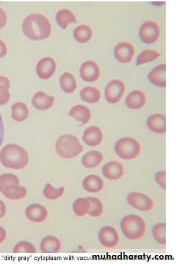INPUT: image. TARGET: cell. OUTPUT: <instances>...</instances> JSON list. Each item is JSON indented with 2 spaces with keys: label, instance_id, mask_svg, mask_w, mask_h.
<instances>
[{
  "label": "cell",
  "instance_id": "6da1fadb",
  "mask_svg": "<svg viewBox=\"0 0 176 264\" xmlns=\"http://www.w3.org/2000/svg\"><path fill=\"white\" fill-rule=\"evenodd\" d=\"M22 28L24 35L33 40H42L49 37L51 26L49 20L40 14H31L23 21Z\"/></svg>",
  "mask_w": 176,
  "mask_h": 264
},
{
  "label": "cell",
  "instance_id": "7a4b0ae2",
  "mask_svg": "<svg viewBox=\"0 0 176 264\" xmlns=\"http://www.w3.org/2000/svg\"><path fill=\"white\" fill-rule=\"evenodd\" d=\"M0 162L7 168L23 169L29 163V155L23 148L15 144H9L0 152Z\"/></svg>",
  "mask_w": 176,
  "mask_h": 264
},
{
  "label": "cell",
  "instance_id": "3957f363",
  "mask_svg": "<svg viewBox=\"0 0 176 264\" xmlns=\"http://www.w3.org/2000/svg\"><path fill=\"white\" fill-rule=\"evenodd\" d=\"M121 228L126 239L138 241L145 235L146 227L145 220L141 217L132 214L122 220Z\"/></svg>",
  "mask_w": 176,
  "mask_h": 264
},
{
  "label": "cell",
  "instance_id": "277c9868",
  "mask_svg": "<svg viewBox=\"0 0 176 264\" xmlns=\"http://www.w3.org/2000/svg\"><path fill=\"white\" fill-rule=\"evenodd\" d=\"M55 149L62 158L72 159L83 152V146L77 137L67 134L57 139Z\"/></svg>",
  "mask_w": 176,
  "mask_h": 264
},
{
  "label": "cell",
  "instance_id": "5b68a950",
  "mask_svg": "<svg viewBox=\"0 0 176 264\" xmlns=\"http://www.w3.org/2000/svg\"><path fill=\"white\" fill-rule=\"evenodd\" d=\"M116 154L122 159L131 160L138 157L141 153V144L137 139L130 137H123L115 144Z\"/></svg>",
  "mask_w": 176,
  "mask_h": 264
},
{
  "label": "cell",
  "instance_id": "8992f818",
  "mask_svg": "<svg viewBox=\"0 0 176 264\" xmlns=\"http://www.w3.org/2000/svg\"><path fill=\"white\" fill-rule=\"evenodd\" d=\"M127 199L131 207L142 212L151 211L154 207L153 199L142 193L131 192Z\"/></svg>",
  "mask_w": 176,
  "mask_h": 264
},
{
  "label": "cell",
  "instance_id": "52a82bcc",
  "mask_svg": "<svg viewBox=\"0 0 176 264\" xmlns=\"http://www.w3.org/2000/svg\"><path fill=\"white\" fill-rule=\"evenodd\" d=\"M126 86L124 82L120 79L111 80L106 86L105 96L106 101L110 104L118 103L124 96Z\"/></svg>",
  "mask_w": 176,
  "mask_h": 264
},
{
  "label": "cell",
  "instance_id": "ba28073f",
  "mask_svg": "<svg viewBox=\"0 0 176 264\" xmlns=\"http://www.w3.org/2000/svg\"><path fill=\"white\" fill-rule=\"evenodd\" d=\"M139 35L141 40L147 44L156 42L160 35V28L156 21L148 20L140 26Z\"/></svg>",
  "mask_w": 176,
  "mask_h": 264
},
{
  "label": "cell",
  "instance_id": "9c48e42d",
  "mask_svg": "<svg viewBox=\"0 0 176 264\" xmlns=\"http://www.w3.org/2000/svg\"><path fill=\"white\" fill-rule=\"evenodd\" d=\"M99 240L103 247L114 249L119 245L120 238L118 231L115 228L111 226H105L99 231Z\"/></svg>",
  "mask_w": 176,
  "mask_h": 264
},
{
  "label": "cell",
  "instance_id": "30bf717a",
  "mask_svg": "<svg viewBox=\"0 0 176 264\" xmlns=\"http://www.w3.org/2000/svg\"><path fill=\"white\" fill-rule=\"evenodd\" d=\"M100 75L99 65L92 61L84 62L80 68V75L84 81L94 82L97 81Z\"/></svg>",
  "mask_w": 176,
  "mask_h": 264
},
{
  "label": "cell",
  "instance_id": "8fae6325",
  "mask_svg": "<svg viewBox=\"0 0 176 264\" xmlns=\"http://www.w3.org/2000/svg\"><path fill=\"white\" fill-rule=\"evenodd\" d=\"M56 69V64L54 58L46 57L41 59L37 65L36 73L39 77L42 79H48L52 77Z\"/></svg>",
  "mask_w": 176,
  "mask_h": 264
},
{
  "label": "cell",
  "instance_id": "7c38bea8",
  "mask_svg": "<svg viewBox=\"0 0 176 264\" xmlns=\"http://www.w3.org/2000/svg\"><path fill=\"white\" fill-rule=\"evenodd\" d=\"M103 174L105 179L111 180H120L125 173L124 166L118 161H111L103 167Z\"/></svg>",
  "mask_w": 176,
  "mask_h": 264
},
{
  "label": "cell",
  "instance_id": "4fadbf2b",
  "mask_svg": "<svg viewBox=\"0 0 176 264\" xmlns=\"http://www.w3.org/2000/svg\"><path fill=\"white\" fill-rule=\"evenodd\" d=\"M135 48L130 43L122 42L114 48V56L117 61L123 63L130 62L135 55Z\"/></svg>",
  "mask_w": 176,
  "mask_h": 264
},
{
  "label": "cell",
  "instance_id": "5bb4252c",
  "mask_svg": "<svg viewBox=\"0 0 176 264\" xmlns=\"http://www.w3.org/2000/svg\"><path fill=\"white\" fill-rule=\"evenodd\" d=\"M26 218L31 222L35 223H41L45 222L48 217L46 208L41 204L33 203L30 204L25 210Z\"/></svg>",
  "mask_w": 176,
  "mask_h": 264
},
{
  "label": "cell",
  "instance_id": "9a60e30c",
  "mask_svg": "<svg viewBox=\"0 0 176 264\" xmlns=\"http://www.w3.org/2000/svg\"><path fill=\"white\" fill-rule=\"evenodd\" d=\"M103 133L101 128L97 126H91L84 131L83 141L90 147H97L102 143Z\"/></svg>",
  "mask_w": 176,
  "mask_h": 264
},
{
  "label": "cell",
  "instance_id": "2e32d148",
  "mask_svg": "<svg viewBox=\"0 0 176 264\" xmlns=\"http://www.w3.org/2000/svg\"><path fill=\"white\" fill-rule=\"evenodd\" d=\"M55 97L46 94L42 91L37 92L32 99V104L39 110H46L54 105Z\"/></svg>",
  "mask_w": 176,
  "mask_h": 264
},
{
  "label": "cell",
  "instance_id": "e0dca14e",
  "mask_svg": "<svg viewBox=\"0 0 176 264\" xmlns=\"http://www.w3.org/2000/svg\"><path fill=\"white\" fill-rule=\"evenodd\" d=\"M146 102V95L140 90H133L127 96L126 104L132 110L141 109Z\"/></svg>",
  "mask_w": 176,
  "mask_h": 264
},
{
  "label": "cell",
  "instance_id": "ac0fdd59",
  "mask_svg": "<svg viewBox=\"0 0 176 264\" xmlns=\"http://www.w3.org/2000/svg\"><path fill=\"white\" fill-rule=\"evenodd\" d=\"M68 115L84 125H86L92 118V111L87 106L79 104L72 107Z\"/></svg>",
  "mask_w": 176,
  "mask_h": 264
},
{
  "label": "cell",
  "instance_id": "d6986e66",
  "mask_svg": "<svg viewBox=\"0 0 176 264\" xmlns=\"http://www.w3.org/2000/svg\"><path fill=\"white\" fill-rule=\"evenodd\" d=\"M84 190L89 193H99L102 191L104 183L100 177L92 174L85 177L82 183Z\"/></svg>",
  "mask_w": 176,
  "mask_h": 264
},
{
  "label": "cell",
  "instance_id": "ffe728a7",
  "mask_svg": "<svg viewBox=\"0 0 176 264\" xmlns=\"http://www.w3.org/2000/svg\"><path fill=\"white\" fill-rule=\"evenodd\" d=\"M165 72H166V65L160 64L154 68L148 74V79L152 84L160 87H165Z\"/></svg>",
  "mask_w": 176,
  "mask_h": 264
},
{
  "label": "cell",
  "instance_id": "44dd1931",
  "mask_svg": "<svg viewBox=\"0 0 176 264\" xmlns=\"http://www.w3.org/2000/svg\"><path fill=\"white\" fill-rule=\"evenodd\" d=\"M103 160L102 153L97 150H92L83 156L81 163L84 168L94 169L102 163Z\"/></svg>",
  "mask_w": 176,
  "mask_h": 264
},
{
  "label": "cell",
  "instance_id": "7402d4cb",
  "mask_svg": "<svg viewBox=\"0 0 176 264\" xmlns=\"http://www.w3.org/2000/svg\"><path fill=\"white\" fill-rule=\"evenodd\" d=\"M165 119L166 117L164 114H153L148 119L147 126L155 133L164 134L166 132Z\"/></svg>",
  "mask_w": 176,
  "mask_h": 264
},
{
  "label": "cell",
  "instance_id": "603a6c76",
  "mask_svg": "<svg viewBox=\"0 0 176 264\" xmlns=\"http://www.w3.org/2000/svg\"><path fill=\"white\" fill-rule=\"evenodd\" d=\"M40 249L41 252L45 254H56L61 250V243L56 237L47 236L42 239Z\"/></svg>",
  "mask_w": 176,
  "mask_h": 264
},
{
  "label": "cell",
  "instance_id": "cb8c5ba5",
  "mask_svg": "<svg viewBox=\"0 0 176 264\" xmlns=\"http://www.w3.org/2000/svg\"><path fill=\"white\" fill-rule=\"evenodd\" d=\"M3 195L11 200H19L27 195L26 188L19 185H12L6 188L2 192Z\"/></svg>",
  "mask_w": 176,
  "mask_h": 264
},
{
  "label": "cell",
  "instance_id": "d4e9b609",
  "mask_svg": "<svg viewBox=\"0 0 176 264\" xmlns=\"http://www.w3.org/2000/svg\"><path fill=\"white\" fill-rule=\"evenodd\" d=\"M74 39L81 44H85L92 40L93 31L87 25H79L73 31Z\"/></svg>",
  "mask_w": 176,
  "mask_h": 264
},
{
  "label": "cell",
  "instance_id": "484cf974",
  "mask_svg": "<svg viewBox=\"0 0 176 264\" xmlns=\"http://www.w3.org/2000/svg\"><path fill=\"white\" fill-rule=\"evenodd\" d=\"M29 114L28 107L23 102H16L12 107V116L15 121L23 122L28 118Z\"/></svg>",
  "mask_w": 176,
  "mask_h": 264
},
{
  "label": "cell",
  "instance_id": "4316f807",
  "mask_svg": "<svg viewBox=\"0 0 176 264\" xmlns=\"http://www.w3.org/2000/svg\"><path fill=\"white\" fill-rule=\"evenodd\" d=\"M60 84L64 92L67 94H72L76 91L77 83L74 75L69 72L63 73L60 78Z\"/></svg>",
  "mask_w": 176,
  "mask_h": 264
},
{
  "label": "cell",
  "instance_id": "83f0119b",
  "mask_svg": "<svg viewBox=\"0 0 176 264\" xmlns=\"http://www.w3.org/2000/svg\"><path fill=\"white\" fill-rule=\"evenodd\" d=\"M57 22L63 29H66L68 25L77 21L75 15L70 10L67 9L58 11L56 16Z\"/></svg>",
  "mask_w": 176,
  "mask_h": 264
},
{
  "label": "cell",
  "instance_id": "f1b7e54d",
  "mask_svg": "<svg viewBox=\"0 0 176 264\" xmlns=\"http://www.w3.org/2000/svg\"><path fill=\"white\" fill-rule=\"evenodd\" d=\"M80 96L83 101L90 104H95L100 100L101 93L97 88L88 86L81 90Z\"/></svg>",
  "mask_w": 176,
  "mask_h": 264
},
{
  "label": "cell",
  "instance_id": "f546056e",
  "mask_svg": "<svg viewBox=\"0 0 176 264\" xmlns=\"http://www.w3.org/2000/svg\"><path fill=\"white\" fill-rule=\"evenodd\" d=\"M90 203V209L88 214L93 218H98L104 212L103 202L99 198L95 197H87Z\"/></svg>",
  "mask_w": 176,
  "mask_h": 264
},
{
  "label": "cell",
  "instance_id": "4dcf8cb0",
  "mask_svg": "<svg viewBox=\"0 0 176 264\" xmlns=\"http://www.w3.org/2000/svg\"><path fill=\"white\" fill-rule=\"evenodd\" d=\"M90 203L87 198H78L73 204V210L77 216L82 217L88 214Z\"/></svg>",
  "mask_w": 176,
  "mask_h": 264
},
{
  "label": "cell",
  "instance_id": "1f68e13d",
  "mask_svg": "<svg viewBox=\"0 0 176 264\" xmlns=\"http://www.w3.org/2000/svg\"><path fill=\"white\" fill-rule=\"evenodd\" d=\"M65 188L61 187L56 188L53 187L50 183H47L44 187L43 191L44 195L49 200H56L62 197L65 193Z\"/></svg>",
  "mask_w": 176,
  "mask_h": 264
},
{
  "label": "cell",
  "instance_id": "d6a6232c",
  "mask_svg": "<svg viewBox=\"0 0 176 264\" xmlns=\"http://www.w3.org/2000/svg\"><path fill=\"white\" fill-rule=\"evenodd\" d=\"M160 55H161V53L157 50L152 49L144 50L137 57V66H140L142 64L156 61Z\"/></svg>",
  "mask_w": 176,
  "mask_h": 264
},
{
  "label": "cell",
  "instance_id": "836d02e7",
  "mask_svg": "<svg viewBox=\"0 0 176 264\" xmlns=\"http://www.w3.org/2000/svg\"><path fill=\"white\" fill-rule=\"evenodd\" d=\"M166 224L165 223H159L154 226L152 233L154 239L158 244L161 245H166Z\"/></svg>",
  "mask_w": 176,
  "mask_h": 264
},
{
  "label": "cell",
  "instance_id": "e575fe53",
  "mask_svg": "<svg viewBox=\"0 0 176 264\" xmlns=\"http://www.w3.org/2000/svg\"><path fill=\"white\" fill-rule=\"evenodd\" d=\"M19 180L17 175L5 173L0 175V192L2 193L7 187L12 185H19Z\"/></svg>",
  "mask_w": 176,
  "mask_h": 264
},
{
  "label": "cell",
  "instance_id": "d590c367",
  "mask_svg": "<svg viewBox=\"0 0 176 264\" xmlns=\"http://www.w3.org/2000/svg\"><path fill=\"white\" fill-rule=\"evenodd\" d=\"M14 253H31L34 254L37 251L33 244L28 241H20L14 248Z\"/></svg>",
  "mask_w": 176,
  "mask_h": 264
},
{
  "label": "cell",
  "instance_id": "8d00e7d4",
  "mask_svg": "<svg viewBox=\"0 0 176 264\" xmlns=\"http://www.w3.org/2000/svg\"><path fill=\"white\" fill-rule=\"evenodd\" d=\"M10 95L9 89L0 86V105H6L9 101Z\"/></svg>",
  "mask_w": 176,
  "mask_h": 264
},
{
  "label": "cell",
  "instance_id": "74e56055",
  "mask_svg": "<svg viewBox=\"0 0 176 264\" xmlns=\"http://www.w3.org/2000/svg\"><path fill=\"white\" fill-rule=\"evenodd\" d=\"M165 177H166V172L165 171H160L155 177L156 183L162 188L165 189L166 187V181H165Z\"/></svg>",
  "mask_w": 176,
  "mask_h": 264
},
{
  "label": "cell",
  "instance_id": "f35d334b",
  "mask_svg": "<svg viewBox=\"0 0 176 264\" xmlns=\"http://www.w3.org/2000/svg\"><path fill=\"white\" fill-rule=\"evenodd\" d=\"M7 21V15L5 11L0 8V29L4 27Z\"/></svg>",
  "mask_w": 176,
  "mask_h": 264
},
{
  "label": "cell",
  "instance_id": "ab89813d",
  "mask_svg": "<svg viewBox=\"0 0 176 264\" xmlns=\"http://www.w3.org/2000/svg\"><path fill=\"white\" fill-rule=\"evenodd\" d=\"M4 134L5 128L4 122L1 114H0V147H1L4 141Z\"/></svg>",
  "mask_w": 176,
  "mask_h": 264
},
{
  "label": "cell",
  "instance_id": "60d3db41",
  "mask_svg": "<svg viewBox=\"0 0 176 264\" xmlns=\"http://www.w3.org/2000/svg\"><path fill=\"white\" fill-rule=\"evenodd\" d=\"M8 52V48L5 43L2 40H0V57H3L7 55Z\"/></svg>",
  "mask_w": 176,
  "mask_h": 264
},
{
  "label": "cell",
  "instance_id": "b9f144b4",
  "mask_svg": "<svg viewBox=\"0 0 176 264\" xmlns=\"http://www.w3.org/2000/svg\"><path fill=\"white\" fill-rule=\"evenodd\" d=\"M0 86H4L7 89H10V82L8 78L0 75Z\"/></svg>",
  "mask_w": 176,
  "mask_h": 264
},
{
  "label": "cell",
  "instance_id": "7bdbcfd3",
  "mask_svg": "<svg viewBox=\"0 0 176 264\" xmlns=\"http://www.w3.org/2000/svg\"><path fill=\"white\" fill-rule=\"evenodd\" d=\"M7 213V207L3 201L0 200V219L3 218Z\"/></svg>",
  "mask_w": 176,
  "mask_h": 264
},
{
  "label": "cell",
  "instance_id": "ee69618b",
  "mask_svg": "<svg viewBox=\"0 0 176 264\" xmlns=\"http://www.w3.org/2000/svg\"><path fill=\"white\" fill-rule=\"evenodd\" d=\"M7 231L3 227H0V244L3 243L7 238Z\"/></svg>",
  "mask_w": 176,
  "mask_h": 264
}]
</instances>
